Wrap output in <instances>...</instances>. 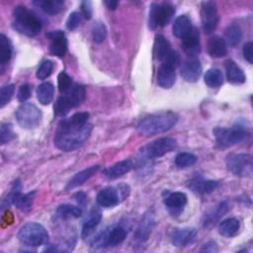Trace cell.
<instances>
[{
	"mask_svg": "<svg viewBox=\"0 0 253 253\" xmlns=\"http://www.w3.org/2000/svg\"><path fill=\"white\" fill-rule=\"evenodd\" d=\"M132 167H133V163L131 160L129 159L122 160L106 168L104 170V175L109 179H116L129 172L132 169Z\"/></svg>",
	"mask_w": 253,
	"mask_h": 253,
	"instance_id": "cell-24",
	"label": "cell"
},
{
	"mask_svg": "<svg viewBox=\"0 0 253 253\" xmlns=\"http://www.w3.org/2000/svg\"><path fill=\"white\" fill-rule=\"evenodd\" d=\"M192 30H193L192 22L188 16L181 15L175 19L172 27V32L175 37L184 39L186 36H188L191 33Z\"/></svg>",
	"mask_w": 253,
	"mask_h": 253,
	"instance_id": "cell-27",
	"label": "cell"
},
{
	"mask_svg": "<svg viewBox=\"0 0 253 253\" xmlns=\"http://www.w3.org/2000/svg\"><path fill=\"white\" fill-rule=\"evenodd\" d=\"M106 36H107V30L104 23L97 22L92 28L93 41L96 43H101L106 39Z\"/></svg>",
	"mask_w": 253,
	"mask_h": 253,
	"instance_id": "cell-39",
	"label": "cell"
},
{
	"mask_svg": "<svg viewBox=\"0 0 253 253\" xmlns=\"http://www.w3.org/2000/svg\"><path fill=\"white\" fill-rule=\"evenodd\" d=\"M197 235V230L192 227L177 228L171 235V241L175 246L182 247L192 243Z\"/></svg>",
	"mask_w": 253,
	"mask_h": 253,
	"instance_id": "cell-21",
	"label": "cell"
},
{
	"mask_svg": "<svg viewBox=\"0 0 253 253\" xmlns=\"http://www.w3.org/2000/svg\"><path fill=\"white\" fill-rule=\"evenodd\" d=\"M105 4L106 6L110 9V10H115L119 4L118 1H114V0H111V1H105Z\"/></svg>",
	"mask_w": 253,
	"mask_h": 253,
	"instance_id": "cell-49",
	"label": "cell"
},
{
	"mask_svg": "<svg viewBox=\"0 0 253 253\" xmlns=\"http://www.w3.org/2000/svg\"><path fill=\"white\" fill-rule=\"evenodd\" d=\"M240 228V222L235 217H230L222 220L218 225V232L224 237H233Z\"/></svg>",
	"mask_w": 253,
	"mask_h": 253,
	"instance_id": "cell-30",
	"label": "cell"
},
{
	"mask_svg": "<svg viewBox=\"0 0 253 253\" xmlns=\"http://www.w3.org/2000/svg\"><path fill=\"white\" fill-rule=\"evenodd\" d=\"M154 225V214L151 211L144 213L141 221L135 232V239L139 242H144L148 239L149 234Z\"/></svg>",
	"mask_w": 253,
	"mask_h": 253,
	"instance_id": "cell-22",
	"label": "cell"
},
{
	"mask_svg": "<svg viewBox=\"0 0 253 253\" xmlns=\"http://www.w3.org/2000/svg\"><path fill=\"white\" fill-rule=\"evenodd\" d=\"M81 11L85 19L89 20L92 17V3L90 1H83L81 3Z\"/></svg>",
	"mask_w": 253,
	"mask_h": 253,
	"instance_id": "cell-47",
	"label": "cell"
},
{
	"mask_svg": "<svg viewBox=\"0 0 253 253\" xmlns=\"http://www.w3.org/2000/svg\"><path fill=\"white\" fill-rule=\"evenodd\" d=\"M223 34H224L223 40H224L225 43H227L231 47L236 46L242 39V31H241L240 27L235 24H232V25H229L228 27H226Z\"/></svg>",
	"mask_w": 253,
	"mask_h": 253,
	"instance_id": "cell-32",
	"label": "cell"
},
{
	"mask_svg": "<svg viewBox=\"0 0 253 253\" xmlns=\"http://www.w3.org/2000/svg\"><path fill=\"white\" fill-rule=\"evenodd\" d=\"M18 124L24 128H35L39 126L42 119L41 110L32 103L21 104L15 112Z\"/></svg>",
	"mask_w": 253,
	"mask_h": 253,
	"instance_id": "cell-10",
	"label": "cell"
},
{
	"mask_svg": "<svg viewBox=\"0 0 253 253\" xmlns=\"http://www.w3.org/2000/svg\"><path fill=\"white\" fill-rule=\"evenodd\" d=\"M101 219H102L101 211L99 209L93 208L91 210V211L89 212L88 216L86 217V219L84 220V223L82 226V232H81L82 237L86 238L89 235H91L93 233V231L95 230V228L100 223Z\"/></svg>",
	"mask_w": 253,
	"mask_h": 253,
	"instance_id": "cell-26",
	"label": "cell"
},
{
	"mask_svg": "<svg viewBox=\"0 0 253 253\" xmlns=\"http://www.w3.org/2000/svg\"><path fill=\"white\" fill-rule=\"evenodd\" d=\"M212 133L218 146L230 147L242 141L246 131L243 126L237 125L230 127H215L213 128Z\"/></svg>",
	"mask_w": 253,
	"mask_h": 253,
	"instance_id": "cell-8",
	"label": "cell"
},
{
	"mask_svg": "<svg viewBox=\"0 0 253 253\" xmlns=\"http://www.w3.org/2000/svg\"><path fill=\"white\" fill-rule=\"evenodd\" d=\"M175 13V8L171 3L164 2L161 5L151 4L149 9L148 25L150 29L156 27H165L172 19Z\"/></svg>",
	"mask_w": 253,
	"mask_h": 253,
	"instance_id": "cell-11",
	"label": "cell"
},
{
	"mask_svg": "<svg viewBox=\"0 0 253 253\" xmlns=\"http://www.w3.org/2000/svg\"><path fill=\"white\" fill-rule=\"evenodd\" d=\"M12 56V44L10 40L3 34L0 35V63H7Z\"/></svg>",
	"mask_w": 253,
	"mask_h": 253,
	"instance_id": "cell-36",
	"label": "cell"
},
{
	"mask_svg": "<svg viewBox=\"0 0 253 253\" xmlns=\"http://www.w3.org/2000/svg\"><path fill=\"white\" fill-rule=\"evenodd\" d=\"M157 84L164 88L169 89L171 88L176 80V74H175V68H172L167 65H160L157 71Z\"/></svg>",
	"mask_w": 253,
	"mask_h": 253,
	"instance_id": "cell-25",
	"label": "cell"
},
{
	"mask_svg": "<svg viewBox=\"0 0 253 253\" xmlns=\"http://www.w3.org/2000/svg\"><path fill=\"white\" fill-rule=\"evenodd\" d=\"M20 189H21L20 182L19 181L15 182L14 187L7 198V203L15 205L21 211H27L33 205V201H34L36 192H30L28 194H23V193H21Z\"/></svg>",
	"mask_w": 253,
	"mask_h": 253,
	"instance_id": "cell-14",
	"label": "cell"
},
{
	"mask_svg": "<svg viewBox=\"0 0 253 253\" xmlns=\"http://www.w3.org/2000/svg\"><path fill=\"white\" fill-rule=\"evenodd\" d=\"M182 48L190 57L195 58L201 51V42L199 32L193 28L191 33L182 39Z\"/></svg>",
	"mask_w": 253,
	"mask_h": 253,
	"instance_id": "cell-19",
	"label": "cell"
},
{
	"mask_svg": "<svg viewBox=\"0 0 253 253\" xmlns=\"http://www.w3.org/2000/svg\"><path fill=\"white\" fill-rule=\"evenodd\" d=\"M47 15H56L63 10L64 1L62 0H39L34 2Z\"/></svg>",
	"mask_w": 253,
	"mask_h": 253,
	"instance_id": "cell-31",
	"label": "cell"
},
{
	"mask_svg": "<svg viewBox=\"0 0 253 253\" xmlns=\"http://www.w3.org/2000/svg\"><path fill=\"white\" fill-rule=\"evenodd\" d=\"M218 251V247L217 244L214 241H209L207 243H205L202 248L200 249V252H211V253H214Z\"/></svg>",
	"mask_w": 253,
	"mask_h": 253,
	"instance_id": "cell-48",
	"label": "cell"
},
{
	"mask_svg": "<svg viewBox=\"0 0 253 253\" xmlns=\"http://www.w3.org/2000/svg\"><path fill=\"white\" fill-rule=\"evenodd\" d=\"M176 146V140L171 137H161L144 145L140 151L141 159L159 158L172 151Z\"/></svg>",
	"mask_w": 253,
	"mask_h": 253,
	"instance_id": "cell-9",
	"label": "cell"
},
{
	"mask_svg": "<svg viewBox=\"0 0 253 253\" xmlns=\"http://www.w3.org/2000/svg\"><path fill=\"white\" fill-rule=\"evenodd\" d=\"M126 236V231L123 226H115L107 229L94 239V245L114 247L121 244Z\"/></svg>",
	"mask_w": 253,
	"mask_h": 253,
	"instance_id": "cell-13",
	"label": "cell"
},
{
	"mask_svg": "<svg viewBox=\"0 0 253 253\" xmlns=\"http://www.w3.org/2000/svg\"><path fill=\"white\" fill-rule=\"evenodd\" d=\"M88 119L87 112H80L62 120L55 130V146L63 151H72L83 145L93 128L92 125L88 123Z\"/></svg>",
	"mask_w": 253,
	"mask_h": 253,
	"instance_id": "cell-1",
	"label": "cell"
},
{
	"mask_svg": "<svg viewBox=\"0 0 253 253\" xmlns=\"http://www.w3.org/2000/svg\"><path fill=\"white\" fill-rule=\"evenodd\" d=\"M153 55L157 60L161 61L162 65H167L172 68L178 66L180 62L179 54L171 48L169 42L162 35L155 36L153 44Z\"/></svg>",
	"mask_w": 253,
	"mask_h": 253,
	"instance_id": "cell-6",
	"label": "cell"
},
{
	"mask_svg": "<svg viewBox=\"0 0 253 253\" xmlns=\"http://www.w3.org/2000/svg\"><path fill=\"white\" fill-rule=\"evenodd\" d=\"M219 186L218 181L205 180L202 176H195L189 181L188 187L197 194H210Z\"/></svg>",
	"mask_w": 253,
	"mask_h": 253,
	"instance_id": "cell-20",
	"label": "cell"
},
{
	"mask_svg": "<svg viewBox=\"0 0 253 253\" xmlns=\"http://www.w3.org/2000/svg\"><path fill=\"white\" fill-rule=\"evenodd\" d=\"M82 214V210L79 207L63 204L60 205L56 209V216L61 219H70V218H78Z\"/></svg>",
	"mask_w": 253,
	"mask_h": 253,
	"instance_id": "cell-33",
	"label": "cell"
},
{
	"mask_svg": "<svg viewBox=\"0 0 253 253\" xmlns=\"http://www.w3.org/2000/svg\"><path fill=\"white\" fill-rule=\"evenodd\" d=\"M15 137L13 126L10 123H2L0 126V141L5 144Z\"/></svg>",
	"mask_w": 253,
	"mask_h": 253,
	"instance_id": "cell-40",
	"label": "cell"
},
{
	"mask_svg": "<svg viewBox=\"0 0 253 253\" xmlns=\"http://www.w3.org/2000/svg\"><path fill=\"white\" fill-rule=\"evenodd\" d=\"M96 200L98 205L103 208H114L123 200V196L120 187L119 190L114 187H107L98 193Z\"/></svg>",
	"mask_w": 253,
	"mask_h": 253,
	"instance_id": "cell-16",
	"label": "cell"
},
{
	"mask_svg": "<svg viewBox=\"0 0 253 253\" xmlns=\"http://www.w3.org/2000/svg\"><path fill=\"white\" fill-rule=\"evenodd\" d=\"M224 68H225V73H226V78L228 82L231 84H242L245 82L246 77L242 69L231 59H227L224 62Z\"/></svg>",
	"mask_w": 253,
	"mask_h": 253,
	"instance_id": "cell-23",
	"label": "cell"
},
{
	"mask_svg": "<svg viewBox=\"0 0 253 253\" xmlns=\"http://www.w3.org/2000/svg\"><path fill=\"white\" fill-rule=\"evenodd\" d=\"M204 80H205V83L209 87H211V88H217L223 82L222 73H221V71L219 69L211 68V69H209L206 72V74L204 76Z\"/></svg>",
	"mask_w": 253,
	"mask_h": 253,
	"instance_id": "cell-35",
	"label": "cell"
},
{
	"mask_svg": "<svg viewBox=\"0 0 253 253\" xmlns=\"http://www.w3.org/2000/svg\"><path fill=\"white\" fill-rule=\"evenodd\" d=\"M76 200H77L78 204L84 205V204H85V201H86V197H85V195H84L83 193H78V194L76 195Z\"/></svg>",
	"mask_w": 253,
	"mask_h": 253,
	"instance_id": "cell-50",
	"label": "cell"
},
{
	"mask_svg": "<svg viewBox=\"0 0 253 253\" xmlns=\"http://www.w3.org/2000/svg\"><path fill=\"white\" fill-rule=\"evenodd\" d=\"M163 202L172 214H179L187 204V196L182 192H167Z\"/></svg>",
	"mask_w": 253,
	"mask_h": 253,
	"instance_id": "cell-17",
	"label": "cell"
},
{
	"mask_svg": "<svg viewBox=\"0 0 253 253\" xmlns=\"http://www.w3.org/2000/svg\"><path fill=\"white\" fill-rule=\"evenodd\" d=\"M18 239L26 246L38 247L47 243L48 233L42 224L38 222H28L20 228Z\"/></svg>",
	"mask_w": 253,
	"mask_h": 253,
	"instance_id": "cell-5",
	"label": "cell"
},
{
	"mask_svg": "<svg viewBox=\"0 0 253 253\" xmlns=\"http://www.w3.org/2000/svg\"><path fill=\"white\" fill-rule=\"evenodd\" d=\"M53 70V62L51 60H44L42 62L40 67L37 70V77L41 80L47 78Z\"/></svg>",
	"mask_w": 253,
	"mask_h": 253,
	"instance_id": "cell-41",
	"label": "cell"
},
{
	"mask_svg": "<svg viewBox=\"0 0 253 253\" xmlns=\"http://www.w3.org/2000/svg\"><path fill=\"white\" fill-rule=\"evenodd\" d=\"M253 43L251 42H247L244 45H243V56L244 58L249 62L252 63L253 62Z\"/></svg>",
	"mask_w": 253,
	"mask_h": 253,
	"instance_id": "cell-46",
	"label": "cell"
},
{
	"mask_svg": "<svg viewBox=\"0 0 253 253\" xmlns=\"http://www.w3.org/2000/svg\"><path fill=\"white\" fill-rule=\"evenodd\" d=\"M228 210V206H227V203L226 202H222L220 203L217 208L214 210V211H212L211 213H209L207 214V217L204 221L205 225H209V224H214V222L216 220H218Z\"/></svg>",
	"mask_w": 253,
	"mask_h": 253,
	"instance_id": "cell-37",
	"label": "cell"
},
{
	"mask_svg": "<svg viewBox=\"0 0 253 253\" xmlns=\"http://www.w3.org/2000/svg\"><path fill=\"white\" fill-rule=\"evenodd\" d=\"M178 121V116L173 112H161L149 115L137 124V130L144 136L164 132L173 127Z\"/></svg>",
	"mask_w": 253,
	"mask_h": 253,
	"instance_id": "cell-2",
	"label": "cell"
},
{
	"mask_svg": "<svg viewBox=\"0 0 253 253\" xmlns=\"http://www.w3.org/2000/svg\"><path fill=\"white\" fill-rule=\"evenodd\" d=\"M181 76L188 82H197L202 74V65L199 59L189 58L181 66Z\"/></svg>",
	"mask_w": 253,
	"mask_h": 253,
	"instance_id": "cell-18",
	"label": "cell"
},
{
	"mask_svg": "<svg viewBox=\"0 0 253 253\" xmlns=\"http://www.w3.org/2000/svg\"><path fill=\"white\" fill-rule=\"evenodd\" d=\"M201 20L203 30L207 34L212 33L218 24V12L214 2L204 1L201 5Z\"/></svg>",
	"mask_w": 253,
	"mask_h": 253,
	"instance_id": "cell-12",
	"label": "cell"
},
{
	"mask_svg": "<svg viewBox=\"0 0 253 253\" xmlns=\"http://www.w3.org/2000/svg\"><path fill=\"white\" fill-rule=\"evenodd\" d=\"M100 169V166L99 165H93L89 168H86L78 173H76L72 178L71 180L68 182L67 186H66V190H71V189H74L78 186H81L82 184H84L89 178H91L96 172H98V170Z\"/></svg>",
	"mask_w": 253,
	"mask_h": 253,
	"instance_id": "cell-28",
	"label": "cell"
},
{
	"mask_svg": "<svg viewBox=\"0 0 253 253\" xmlns=\"http://www.w3.org/2000/svg\"><path fill=\"white\" fill-rule=\"evenodd\" d=\"M31 93H32V89L31 86L29 84H23L18 91V100L20 102H25L27 99H29L31 97Z\"/></svg>",
	"mask_w": 253,
	"mask_h": 253,
	"instance_id": "cell-45",
	"label": "cell"
},
{
	"mask_svg": "<svg viewBox=\"0 0 253 253\" xmlns=\"http://www.w3.org/2000/svg\"><path fill=\"white\" fill-rule=\"evenodd\" d=\"M57 85L60 93H65L67 90L70 89V87L73 85L71 77L65 73L64 71L60 72L57 76Z\"/></svg>",
	"mask_w": 253,
	"mask_h": 253,
	"instance_id": "cell-42",
	"label": "cell"
},
{
	"mask_svg": "<svg viewBox=\"0 0 253 253\" xmlns=\"http://www.w3.org/2000/svg\"><path fill=\"white\" fill-rule=\"evenodd\" d=\"M227 169L238 177H251L253 173L252 156L247 153H230L226 156Z\"/></svg>",
	"mask_w": 253,
	"mask_h": 253,
	"instance_id": "cell-7",
	"label": "cell"
},
{
	"mask_svg": "<svg viewBox=\"0 0 253 253\" xmlns=\"http://www.w3.org/2000/svg\"><path fill=\"white\" fill-rule=\"evenodd\" d=\"M12 27L22 35L35 37L42 30V21L27 7L17 6L13 11Z\"/></svg>",
	"mask_w": 253,
	"mask_h": 253,
	"instance_id": "cell-3",
	"label": "cell"
},
{
	"mask_svg": "<svg viewBox=\"0 0 253 253\" xmlns=\"http://www.w3.org/2000/svg\"><path fill=\"white\" fill-rule=\"evenodd\" d=\"M197 157L189 152H180L175 157V165L178 168H186L196 163Z\"/></svg>",
	"mask_w": 253,
	"mask_h": 253,
	"instance_id": "cell-38",
	"label": "cell"
},
{
	"mask_svg": "<svg viewBox=\"0 0 253 253\" xmlns=\"http://www.w3.org/2000/svg\"><path fill=\"white\" fill-rule=\"evenodd\" d=\"M46 37L50 40V53L57 57H63L67 50V39L65 34L58 30L47 33Z\"/></svg>",
	"mask_w": 253,
	"mask_h": 253,
	"instance_id": "cell-15",
	"label": "cell"
},
{
	"mask_svg": "<svg viewBox=\"0 0 253 253\" xmlns=\"http://www.w3.org/2000/svg\"><path fill=\"white\" fill-rule=\"evenodd\" d=\"M85 87L80 84H73L69 90L57 99L54 104V114L56 116L66 115L70 109L79 106L85 99Z\"/></svg>",
	"mask_w": 253,
	"mask_h": 253,
	"instance_id": "cell-4",
	"label": "cell"
},
{
	"mask_svg": "<svg viewBox=\"0 0 253 253\" xmlns=\"http://www.w3.org/2000/svg\"><path fill=\"white\" fill-rule=\"evenodd\" d=\"M80 20H81L80 14H79L78 12H72V13L69 15V17H68V19H67V21H66V27H67V29L70 30V31L75 30V29L78 27V25H79V23H80Z\"/></svg>",
	"mask_w": 253,
	"mask_h": 253,
	"instance_id": "cell-44",
	"label": "cell"
},
{
	"mask_svg": "<svg viewBox=\"0 0 253 253\" xmlns=\"http://www.w3.org/2000/svg\"><path fill=\"white\" fill-rule=\"evenodd\" d=\"M208 50L212 57H222L227 52L226 43L222 38L218 36H213L209 40Z\"/></svg>",
	"mask_w": 253,
	"mask_h": 253,
	"instance_id": "cell-29",
	"label": "cell"
},
{
	"mask_svg": "<svg viewBox=\"0 0 253 253\" xmlns=\"http://www.w3.org/2000/svg\"><path fill=\"white\" fill-rule=\"evenodd\" d=\"M15 91L14 84H8L1 88L0 90V107L3 108L13 97Z\"/></svg>",
	"mask_w": 253,
	"mask_h": 253,
	"instance_id": "cell-43",
	"label": "cell"
},
{
	"mask_svg": "<svg viewBox=\"0 0 253 253\" xmlns=\"http://www.w3.org/2000/svg\"><path fill=\"white\" fill-rule=\"evenodd\" d=\"M54 95V87L49 82H44L41 84L37 89V97L41 104L47 105L49 104Z\"/></svg>",
	"mask_w": 253,
	"mask_h": 253,
	"instance_id": "cell-34",
	"label": "cell"
}]
</instances>
